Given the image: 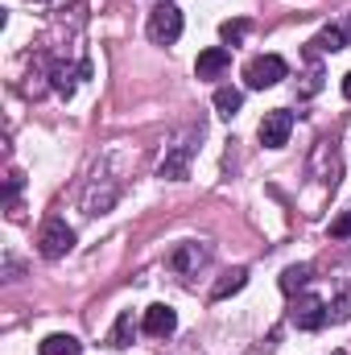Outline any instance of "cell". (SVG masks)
<instances>
[{
  "mask_svg": "<svg viewBox=\"0 0 351 355\" xmlns=\"http://www.w3.org/2000/svg\"><path fill=\"white\" fill-rule=\"evenodd\" d=\"M198 141H203V128H186L174 145L166 149V157H162V178H170V182L190 178V162L198 153Z\"/></svg>",
  "mask_w": 351,
  "mask_h": 355,
  "instance_id": "obj_1",
  "label": "cell"
},
{
  "mask_svg": "<svg viewBox=\"0 0 351 355\" xmlns=\"http://www.w3.org/2000/svg\"><path fill=\"white\" fill-rule=\"evenodd\" d=\"M149 42L153 46H174L178 37H182V8H178L174 0H162L153 12H149Z\"/></svg>",
  "mask_w": 351,
  "mask_h": 355,
  "instance_id": "obj_2",
  "label": "cell"
},
{
  "mask_svg": "<svg viewBox=\"0 0 351 355\" xmlns=\"http://www.w3.org/2000/svg\"><path fill=\"white\" fill-rule=\"evenodd\" d=\"M285 75H289V67H285V58H281V54H257V58L244 67V83H248L252 91L277 87Z\"/></svg>",
  "mask_w": 351,
  "mask_h": 355,
  "instance_id": "obj_3",
  "label": "cell"
},
{
  "mask_svg": "<svg viewBox=\"0 0 351 355\" xmlns=\"http://www.w3.org/2000/svg\"><path fill=\"white\" fill-rule=\"evenodd\" d=\"M75 248V227H67V219H46L37 232V252L46 261H58Z\"/></svg>",
  "mask_w": 351,
  "mask_h": 355,
  "instance_id": "obj_4",
  "label": "cell"
},
{
  "mask_svg": "<svg viewBox=\"0 0 351 355\" xmlns=\"http://www.w3.org/2000/svg\"><path fill=\"white\" fill-rule=\"evenodd\" d=\"M289 132H293V112H285V107L264 112L261 128H257V137H261L264 149H285V145H289Z\"/></svg>",
  "mask_w": 351,
  "mask_h": 355,
  "instance_id": "obj_5",
  "label": "cell"
},
{
  "mask_svg": "<svg viewBox=\"0 0 351 355\" xmlns=\"http://www.w3.org/2000/svg\"><path fill=\"white\" fill-rule=\"evenodd\" d=\"M327 318H331V310H327L323 297H302V302H293V310H289V322H293L298 331H323Z\"/></svg>",
  "mask_w": 351,
  "mask_h": 355,
  "instance_id": "obj_6",
  "label": "cell"
},
{
  "mask_svg": "<svg viewBox=\"0 0 351 355\" xmlns=\"http://www.w3.org/2000/svg\"><path fill=\"white\" fill-rule=\"evenodd\" d=\"M141 331L145 335H153V339H170L178 331V314H174V306H149L145 310V322H141Z\"/></svg>",
  "mask_w": 351,
  "mask_h": 355,
  "instance_id": "obj_7",
  "label": "cell"
},
{
  "mask_svg": "<svg viewBox=\"0 0 351 355\" xmlns=\"http://www.w3.org/2000/svg\"><path fill=\"white\" fill-rule=\"evenodd\" d=\"M228 71H232V50H228V46H211V50H203L198 62H194V75H198V79H219V75H228Z\"/></svg>",
  "mask_w": 351,
  "mask_h": 355,
  "instance_id": "obj_8",
  "label": "cell"
},
{
  "mask_svg": "<svg viewBox=\"0 0 351 355\" xmlns=\"http://www.w3.org/2000/svg\"><path fill=\"white\" fill-rule=\"evenodd\" d=\"M348 42H351V17H343V21L327 25V29L310 42V54H335V50H343Z\"/></svg>",
  "mask_w": 351,
  "mask_h": 355,
  "instance_id": "obj_9",
  "label": "cell"
},
{
  "mask_svg": "<svg viewBox=\"0 0 351 355\" xmlns=\"http://www.w3.org/2000/svg\"><path fill=\"white\" fill-rule=\"evenodd\" d=\"M248 285V268H232V272H223L219 281H215V289H211V297L215 302H223V297H232V293H240Z\"/></svg>",
  "mask_w": 351,
  "mask_h": 355,
  "instance_id": "obj_10",
  "label": "cell"
},
{
  "mask_svg": "<svg viewBox=\"0 0 351 355\" xmlns=\"http://www.w3.org/2000/svg\"><path fill=\"white\" fill-rule=\"evenodd\" d=\"M37 352L42 355H83V343L75 335H46Z\"/></svg>",
  "mask_w": 351,
  "mask_h": 355,
  "instance_id": "obj_11",
  "label": "cell"
},
{
  "mask_svg": "<svg viewBox=\"0 0 351 355\" xmlns=\"http://www.w3.org/2000/svg\"><path fill=\"white\" fill-rule=\"evenodd\" d=\"M132 335H137V318H132V310H120V318L112 322L108 343H112V347H128V343H132Z\"/></svg>",
  "mask_w": 351,
  "mask_h": 355,
  "instance_id": "obj_12",
  "label": "cell"
},
{
  "mask_svg": "<svg viewBox=\"0 0 351 355\" xmlns=\"http://www.w3.org/2000/svg\"><path fill=\"white\" fill-rule=\"evenodd\" d=\"M240 107H244V91L240 87H219L215 91V112H219L223 120H232Z\"/></svg>",
  "mask_w": 351,
  "mask_h": 355,
  "instance_id": "obj_13",
  "label": "cell"
},
{
  "mask_svg": "<svg viewBox=\"0 0 351 355\" xmlns=\"http://www.w3.org/2000/svg\"><path fill=\"white\" fill-rule=\"evenodd\" d=\"M306 281H310V265H289L285 272H281V293H289V297H293Z\"/></svg>",
  "mask_w": 351,
  "mask_h": 355,
  "instance_id": "obj_14",
  "label": "cell"
},
{
  "mask_svg": "<svg viewBox=\"0 0 351 355\" xmlns=\"http://www.w3.org/2000/svg\"><path fill=\"white\" fill-rule=\"evenodd\" d=\"M203 265V248L198 244H182L174 257H170V268H178V272H186V268Z\"/></svg>",
  "mask_w": 351,
  "mask_h": 355,
  "instance_id": "obj_15",
  "label": "cell"
},
{
  "mask_svg": "<svg viewBox=\"0 0 351 355\" xmlns=\"http://www.w3.org/2000/svg\"><path fill=\"white\" fill-rule=\"evenodd\" d=\"M244 33H248V21H223V25H219L223 46H240V42H244Z\"/></svg>",
  "mask_w": 351,
  "mask_h": 355,
  "instance_id": "obj_16",
  "label": "cell"
},
{
  "mask_svg": "<svg viewBox=\"0 0 351 355\" xmlns=\"http://www.w3.org/2000/svg\"><path fill=\"white\" fill-rule=\"evenodd\" d=\"M331 240H351V207H343L339 219L331 223Z\"/></svg>",
  "mask_w": 351,
  "mask_h": 355,
  "instance_id": "obj_17",
  "label": "cell"
},
{
  "mask_svg": "<svg viewBox=\"0 0 351 355\" xmlns=\"http://www.w3.org/2000/svg\"><path fill=\"white\" fill-rule=\"evenodd\" d=\"M17 194H21V174L8 178V190H4V202H8V215H12V219L21 215V211H17Z\"/></svg>",
  "mask_w": 351,
  "mask_h": 355,
  "instance_id": "obj_18",
  "label": "cell"
},
{
  "mask_svg": "<svg viewBox=\"0 0 351 355\" xmlns=\"http://www.w3.org/2000/svg\"><path fill=\"white\" fill-rule=\"evenodd\" d=\"M54 91H58V95H71V91H75V79H71L67 67H54Z\"/></svg>",
  "mask_w": 351,
  "mask_h": 355,
  "instance_id": "obj_19",
  "label": "cell"
},
{
  "mask_svg": "<svg viewBox=\"0 0 351 355\" xmlns=\"http://www.w3.org/2000/svg\"><path fill=\"white\" fill-rule=\"evenodd\" d=\"M343 95H348V99H351V71H348V75H343Z\"/></svg>",
  "mask_w": 351,
  "mask_h": 355,
  "instance_id": "obj_20",
  "label": "cell"
}]
</instances>
